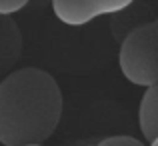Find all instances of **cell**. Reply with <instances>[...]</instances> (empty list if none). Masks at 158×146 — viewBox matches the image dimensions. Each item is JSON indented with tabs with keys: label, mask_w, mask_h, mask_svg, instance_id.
I'll list each match as a JSON object with an SVG mask.
<instances>
[{
	"label": "cell",
	"mask_w": 158,
	"mask_h": 146,
	"mask_svg": "<svg viewBox=\"0 0 158 146\" xmlns=\"http://www.w3.org/2000/svg\"><path fill=\"white\" fill-rule=\"evenodd\" d=\"M62 116V92L40 68H20L0 82V144H42Z\"/></svg>",
	"instance_id": "cell-1"
},
{
	"label": "cell",
	"mask_w": 158,
	"mask_h": 146,
	"mask_svg": "<svg viewBox=\"0 0 158 146\" xmlns=\"http://www.w3.org/2000/svg\"><path fill=\"white\" fill-rule=\"evenodd\" d=\"M118 66L136 86L158 84V18L132 28L118 50Z\"/></svg>",
	"instance_id": "cell-2"
},
{
	"label": "cell",
	"mask_w": 158,
	"mask_h": 146,
	"mask_svg": "<svg viewBox=\"0 0 158 146\" xmlns=\"http://www.w3.org/2000/svg\"><path fill=\"white\" fill-rule=\"evenodd\" d=\"M134 0H52V10L60 22L82 26L104 14H116L128 8Z\"/></svg>",
	"instance_id": "cell-3"
},
{
	"label": "cell",
	"mask_w": 158,
	"mask_h": 146,
	"mask_svg": "<svg viewBox=\"0 0 158 146\" xmlns=\"http://www.w3.org/2000/svg\"><path fill=\"white\" fill-rule=\"evenodd\" d=\"M138 126L144 140L152 142L158 138V84L146 88L138 104Z\"/></svg>",
	"instance_id": "cell-4"
},
{
	"label": "cell",
	"mask_w": 158,
	"mask_h": 146,
	"mask_svg": "<svg viewBox=\"0 0 158 146\" xmlns=\"http://www.w3.org/2000/svg\"><path fill=\"white\" fill-rule=\"evenodd\" d=\"M100 146H144L134 136H110V138L100 140Z\"/></svg>",
	"instance_id": "cell-5"
},
{
	"label": "cell",
	"mask_w": 158,
	"mask_h": 146,
	"mask_svg": "<svg viewBox=\"0 0 158 146\" xmlns=\"http://www.w3.org/2000/svg\"><path fill=\"white\" fill-rule=\"evenodd\" d=\"M28 4V0H0V14L10 16L14 12H20Z\"/></svg>",
	"instance_id": "cell-6"
},
{
	"label": "cell",
	"mask_w": 158,
	"mask_h": 146,
	"mask_svg": "<svg viewBox=\"0 0 158 146\" xmlns=\"http://www.w3.org/2000/svg\"><path fill=\"white\" fill-rule=\"evenodd\" d=\"M148 146H158V138H154L152 142H148Z\"/></svg>",
	"instance_id": "cell-7"
},
{
	"label": "cell",
	"mask_w": 158,
	"mask_h": 146,
	"mask_svg": "<svg viewBox=\"0 0 158 146\" xmlns=\"http://www.w3.org/2000/svg\"><path fill=\"white\" fill-rule=\"evenodd\" d=\"M26 146H44V144H26Z\"/></svg>",
	"instance_id": "cell-8"
},
{
	"label": "cell",
	"mask_w": 158,
	"mask_h": 146,
	"mask_svg": "<svg viewBox=\"0 0 158 146\" xmlns=\"http://www.w3.org/2000/svg\"><path fill=\"white\" fill-rule=\"evenodd\" d=\"M90 146H100V144H90Z\"/></svg>",
	"instance_id": "cell-9"
}]
</instances>
